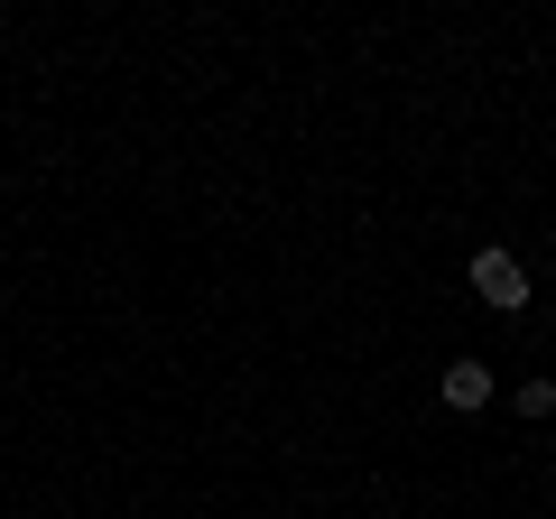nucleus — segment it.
<instances>
[{
  "mask_svg": "<svg viewBox=\"0 0 556 519\" xmlns=\"http://www.w3.org/2000/svg\"><path fill=\"white\" fill-rule=\"evenodd\" d=\"M473 298L492 306V316H519V306H529V269H519L501 241H492V251H473Z\"/></svg>",
  "mask_w": 556,
  "mask_h": 519,
  "instance_id": "nucleus-1",
  "label": "nucleus"
},
{
  "mask_svg": "<svg viewBox=\"0 0 556 519\" xmlns=\"http://www.w3.org/2000/svg\"><path fill=\"white\" fill-rule=\"evenodd\" d=\"M437 390H445V408H464V418H473V408H492V362H473V353H464V362H445V380H437Z\"/></svg>",
  "mask_w": 556,
  "mask_h": 519,
  "instance_id": "nucleus-2",
  "label": "nucleus"
},
{
  "mask_svg": "<svg viewBox=\"0 0 556 519\" xmlns=\"http://www.w3.org/2000/svg\"><path fill=\"white\" fill-rule=\"evenodd\" d=\"M519 418H556V380H519Z\"/></svg>",
  "mask_w": 556,
  "mask_h": 519,
  "instance_id": "nucleus-3",
  "label": "nucleus"
}]
</instances>
